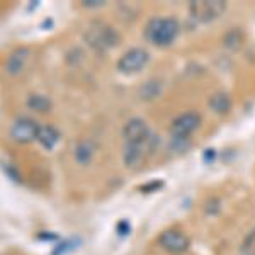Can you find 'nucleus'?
Instances as JSON below:
<instances>
[{
	"mask_svg": "<svg viewBox=\"0 0 255 255\" xmlns=\"http://www.w3.org/2000/svg\"><path fill=\"white\" fill-rule=\"evenodd\" d=\"M179 31L180 26L174 17H158L146 24L145 38L155 46H168L179 36Z\"/></svg>",
	"mask_w": 255,
	"mask_h": 255,
	"instance_id": "obj_1",
	"label": "nucleus"
},
{
	"mask_svg": "<svg viewBox=\"0 0 255 255\" xmlns=\"http://www.w3.org/2000/svg\"><path fill=\"white\" fill-rule=\"evenodd\" d=\"M85 39L89 46H92L97 51H106V49L114 48L119 43V34L114 27L108 26L104 22H94L85 31Z\"/></svg>",
	"mask_w": 255,
	"mask_h": 255,
	"instance_id": "obj_2",
	"label": "nucleus"
},
{
	"mask_svg": "<svg viewBox=\"0 0 255 255\" xmlns=\"http://www.w3.org/2000/svg\"><path fill=\"white\" fill-rule=\"evenodd\" d=\"M191 14L192 17L199 22H211L220 17L226 9V2L221 0H196L191 3Z\"/></svg>",
	"mask_w": 255,
	"mask_h": 255,
	"instance_id": "obj_3",
	"label": "nucleus"
},
{
	"mask_svg": "<svg viewBox=\"0 0 255 255\" xmlns=\"http://www.w3.org/2000/svg\"><path fill=\"white\" fill-rule=\"evenodd\" d=\"M39 125L31 118H17L10 126V138L17 143H31L34 139H38L39 134Z\"/></svg>",
	"mask_w": 255,
	"mask_h": 255,
	"instance_id": "obj_4",
	"label": "nucleus"
},
{
	"mask_svg": "<svg viewBox=\"0 0 255 255\" xmlns=\"http://www.w3.org/2000/svg\"><path fill=\"white\" fill-rule=\"evenodd\" d=\"M158 244L163 250L170 254H184L191 245V240L182 230L177 228H168L165 232L160 233Z\"/></svg>",
	"mask_w": 255,
	"mask_h": 255,
	"instance_id": "obj_5",
	"label": "nucleus"
},
{
	"mask_svg": "<svg viewBox=\"0 0 255 255\" xmlns=\"http://www.w3.org/2000/svg\"><path fill=\"white\" fill-rule=\"evenodd\" d=\"M150 55L143 48H131L118 61V70L123 73H136L146 67Z\"/></svg>",
	"mask_w": 255,
	"mask_h": 255,
	"instance_id": "obj_6",
	"label": "nucleus"
},
{
	"mask_svg": "<svg viewBox=\"0 0 255 255\" xmlns=\"http://www.w3.org/2000/svg\"><path fill=\"white\" fill-rule=\"evenodd\" d=\"M201 126V116L196 113V111H189V113H184L180 116H177L170 125V133L172 136L177 139H184L187 138L189 134H192L197 128Z\"/></svg>",
	"mask_w": 255,
	"mask_h": 255,
	"instance_id": "obj_7",
	"label": "nucleus"
},
{
	"mask_svg": "<svg viewBox=\"0 0 255 255\" xmlns=\"http://www.w3.org/2000/svg\"><path fill=\"white\" fill-rule=\"evenodd\" d=\"M123 136H125L126 145H141L146 143L151 138L150 129H148L146 123L139 118H131L125 125L123 129Z\"/></svg>",
	"mask_w": 255,
	"mask_h": 255,
	"instance_id": "obj_8",
	"label": "nucleus"
},
{
	"mask_svg": "<svg viewBox=\"0 0 255 255\" xmlns=\"http://www.w3.org/2000/svg\"><path fill=\"white\" fill-rule=\"evenodd\" d=\"M148 143H150V139H148L146 143H141V145H126L123 158H125V163L128 167L136 168V167L141 165L143 162H145L146 153H148V150H146Z\"/></svg>",
	"mask_w": 255,
	"mask_h": 255,
	"instance_id": "obj_9",
	"label": "nucleus"
},
{
	"mask_svg": "<svg viewBox=\"0 0 255 255\" xmlns=\"http://www.w3.org/2000/svg\"><path fill=\"white\" fill-rule=\"evenodd\" d=\"M29 55L31 53L27 48H17L15 51H12L5 63L7 73H9V75H19L24 70V67H26L27 60H29Z\"/></svg>",
	"mask_w": 255,
	"mask_h": 255,
	"instance_id": "obj_10",
	"label": "nucleus"
},
{
	"mask_svg": "<svg viewBox=\"0 0 255 255\" xmlns=\"http://www.w3.org/2000/svg\"><path fill=\"white\" fill-rule=\"evenodd\" d=\"M38 141H39V145L44 146L46 150H51V148H55L56 143L60 141V131L53 126L43 125L39 128Z\"/></svg>",
	"mask_w": 255,
	"mask_h": 255,
	"instance_id": "obj_11",
	"label": "nucleus"
},
{
	"mask_svg": "<svg viewBox=\"0 0 255 255\" xmlns=\"http://www.w3.org/2000/svg\"><path fill=\"white\" fill-rule=\"evenodd\" d=\"M94 151H96V146L90 139H82L79 141V145L75 148V160L82 165L90 162V158L94 157Z\"/></svg>",
	"mask_w": 255,
	"mask_h": 255,
	"instance_id": "obj_12",
	"label": "nucleus"
},
{
	"mask_svg": "<svg viewBox=\"0 0 255 255\" xmlns=\"http://www.w3.org/2000/svg\"><path fill=\"white\" fill-rule=\"evenodd\" d=\"M209 108L215 111L216 114H226L230 108H232V99H230L228 94L218 92L209 99Z\"/></svg>",
	"mask_w": 255,
	"mask_h": 255,
	"instance_id": "obj_13",
	"label": "nucleus"
},
{
	"mask_svg": "<svg viewBox=\"0 0 255 255\" xmlns=\"http://www.w3.org/2000/svg\"><path fill=\"white\" fill-rule=\"evenodd\" d=\"M27 108L36 113H48L51 109V101L46 96H41V94H31L27 97Z\"/></svg>",
	"mask_w": 255,
	"mask_h": 255,
	"instance_id": "obj_14",
	"label": "nucleus"
},
{
	"mask_svg": "<svg viewBox=\"0 0 255 255\" xmlns=\"http://www.w3.org/2000/svg\"><path fill=\"white\" fill-rule=\"evenodd\" d=\"M242 255H255V230L249 233L242 245Z\"/></svg>",
	"mask_w": 255,
	"mask_h": 255,
	"instance_id": "obj_15",
	"label": "nucleus"
}]
</instances>
